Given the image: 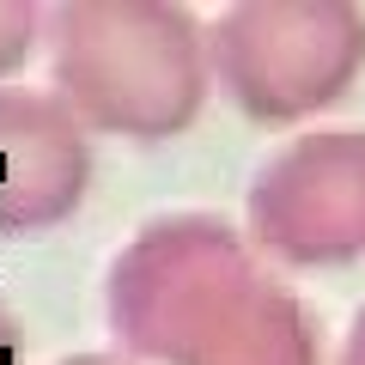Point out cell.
<instances>
[{
  "instance_id": "6da1fadb",
  "label": "cell",
  "mask_w": 365,
  "mask_h": 365,
  "mask_svg": "<svg viewBox=\"0 0 365 365\" xmlns=\"http://www.w3.org/2000/svg\"><path fill=\"white\" fill-rule=\"evenodd\" d=\"M104 311L134 359L158 365H317V323L213 213L140 225L110 262Z\"/></svg>"
},
{
  "instance_id": "7a4b0ae2",
  "label": "cell",
  "mask_w": 365,
  "mask_h": 365,
  "mask_svg": "<svg viewBox=\"0 0 365 365\" xmlns=\"http://www.w3.org/2000/svg\"><path fill=\"white\" fill-rule=\"evenodd\" d=\"M55 98L79 128L122 140H170L207 98V37L189 6L79 0L49 13Z\"/></svg>"
},
{
  "instance_id": "3957f363",
  "label": "cell",
  "mask_w": 365,
  "mask_h": 365,
  "mask_svg": "<svg viewBox=\"0 0 365 365\" xmlns=\"http://www.w3.org/2000/svg\"><path fill=\"white\" fill-rule=\"evenodd\" d=\"M365 61L353 6H232L207 37V67L244 116L299 122L335 104Z\"/></svg>"
},
{
  "instance_id": "277c9868",
  "label": "cell",
  "mask_w": 365,
  "mask_h": 365,
  "mask_svg": "<svg viewBox=\"0 0 365 365\" xmlns=\"http://www.w3.org/2000/svg\"><path fill=\"white\" fill-rule=\"evenodd\" d=\"M250 237L299 268L365 256V128H317L280 146L250 182Z\"/></svg>"
},
{
  "instance_id": "5b68a950",
  "label": "cell",
  "mask_w": 365,
  "mask_h": 365,
  "mask_svg": "<svg viewBox=\"0 0 365 365\" xmlns=\"http://www.w3.org/2000/svg\"><path fill=\"white\" fill-rule=\"evenodd\" d=\"M91 146L61 98L0 91V237H37L86 201Z\"/></svg>"
},
{
  "instance_id": "8992f818",
  "label": "cell",
  "mask_w": 365,
  "mask_h": 365,
  "mask_svg": "<svg viewBox=\"0 0 365 365\" xmlns=\"http://www.w3.org/2000/svg\"><path fill=\"white\" fill-rule=\"evenodd\" d=\"M43 6H25V0H0V79H13L19 67L31 61V49H37V37H49L43 31Z\"/></svg>"
},
{
  "instance_id": "52a82bcc",
  "label": "cell",
  "mask_w": 365,
  "mask_h": 365,
  "mask_svg": "<svg viewBox=\"0 0 365 365\" xmlns=\"http://www.w3.org/2000/svg\"><path fill=\"white\" fill-rule=\"evenodd\" d=\"M341 365H365V311L353 317V335H347V353H341Z\"/></svg>"
},
{
  "instance_id": "ba28073f",
  "label": "cell",
  "mask_w": 365,
  "mask_h": 365,
  "mask_svg": "<svg viewBox=\"0 0 365 365\" xmlns=\"http://www.w3.org/2000/svg\"><path fill=\"white\" fill-rule=\"evenodd\" d=\"M0 365H19V335H13V317L0 311Z\"/></svg>"
},
{
  "instance_id": "9c48e42d",
  "label": "cell",
  "mask_w": 365,
  "mask_h": 365,
  "mask_svg": "<svg viewBox=\"0 0 365 365\" xmlns=\"http://www.w3.org/2000/svg\"><path fill=\"white\" fill-rule=\"evenodd\" d=\"M61 365H122V359H110V353H73V359H61Z\"/></svg>"
}]
</instances>
